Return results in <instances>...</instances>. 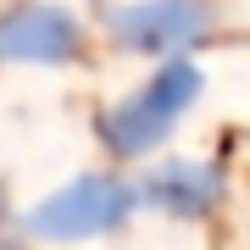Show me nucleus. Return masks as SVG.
Returning a JSON list of instances; mask_svg holds the SVG:
<instances>
[{"mask_svg":"<svg viewBox=\"0 0 250 250\" xmlns=\"http://www.w3.org/2000/svg\"><path fill=\"white\" fill-rule=\"evenodd\" d=\"M195 95H200V67L195 62H161L123 106H111L100 117V139L117 156H145L178 128V117L195 106Z\"/></svg>","mask_w":250,"mask_h":250,"instance_id":"obj_1","label":"nucleus"},{"mask_svg":"<svg viewBox=\"0 0 250 250\" xmlns=\"http://www.w3.org/2000/svg\"><path fill=\"white\" fill-rule=\"evenodd\" d=\"M134 200H139L134 184L111 178V172H89V178L56 189L28 217V233H39V239H95V233H111L123 223L134 211Z\"/></svg>","mask_w":250,"mask_h":250,"instance_id":"obj_2","label":"nucleus"},{"mask_svg":"<svg viewBox=\"0 0 250 250\" xmlns=\"http://www.w3.org/2000/svg\"><path fill=\"white\" fill-rule=\"evenodd\" d=\"M83 50V28L72 11L50 6V0H22L0 17V62L22 67H62Z\"/></svg>","mask_w":250,"mask_h":250,"instance_id":"obj_3","label":"nucleus"},{"mask_svg":"<svg viewBox=\"0 0 250 250\" xmlns=\"http://www.w3.org/2000/svg\"><path fill=\"white\" fill-rule=\"evenodd\" d=\"M206 28V0H134V6H117L106 17L111 45L123 50H145V56H167L189 45Z\"/></svg>","mask_w":250,"mask_h":250,"instance_id":"obj_4","label":"nucleus"},{"mask_svg":"<svg viewBox=\"0 0 250 250\" xmlns=\"http://www.w3.org/2000/svg\"><path fill=\"white\" fill-rule=\"evenodd\" d=\"M139 200H150L172 217H200L217 200V172L200 167V161H167V167H156L139 184Z\"/></svg>","mask_w":250,"mask_h":250,"instance_id":"obj_5","label":"nucleus"}]
</instances>
